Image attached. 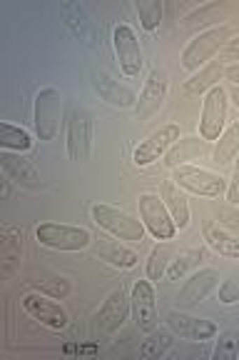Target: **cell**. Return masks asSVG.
Here are the masks:
<instances>
[{"instance_id": "cell-33", "label": "cell", "mask_w": 239, "mask_h": 360, "mask_svg": "<svg viewBox=\"0 0 239 360\" xmlns=\"http://www.w3.org/2000/svg\"><path fill=\"white\" fill-rule=\"evenodd\" d=\"M33 285L40 292H48L50 298H65L70 295V283L65 278H53V281H33Z\"/></svg>"}, {"instance_id": "cell-8", "label": "cell", "mask_w": 239, "mask_h": 360, "mask_svg": "<svg viewBox=\"0 0 239 360\" xmlns=\"http://www.w3.org/2000/svg\"><path fill=\"white\" fill-rule=\"evenodd\" d=\"M93 150V115L85 108H75L67 120V155L75 163H85Z\"/></svg>"}, {"instance_id": "cell-27", "label": "cell", "mask_w": 239, "mask_h": 360, "mask_svg": "<svg viewBox=\"0 0 239 360\" xmlns=\"http://www.w3.org/2000/svg\"><path fill=\"white\" fill-rule=\"evenodd\" d=\"M202 255H205L202 253V248H189V250H182V253L170 263V268H167L165 276L170 278V281H182V278L187 276V270H192L197 263H200Z\"/></svg>"}, {"instance_id": "cell-12", "label": "cell", "mask_w": 239, "mask_h": 360, "mask_svg": "<svg viewBox=\"0 0 239 360\" xmlns=\"http://www.w3.org/2000/svg\"><path fill=\"white\" fill-rule=\"evenodd\" d=\"M217 285H219V270H214V268L197 270V273H192V276L184 281L182 290H179V295H177V305L179 308H192V305L202 303Z\"/></svg>"}, {"instance_id": "cell-25", "label": "cell", "mask_w": 239, "mask_h": 360, "mask_svg": "<svg viewBox=\"0 0 239 360\" xmlns=\"http://www.w3.org/2000/svg\"><path fill=\"white\" fill-rule=\"evenodd\" d=\"M62 15H65V22L70 25V30H73L83 43H93L95 25H93V20H90L88 13H85L83 6H78V3H67V6H62Z\"/></svg>"}, {"instance_id": "cell-11", "label": "cell", "mask_w": 239, "mask_h": 360, "mask_svg": "<svg viewBox=\"0 0 239 360\" xmlns=\"http://www.w3.org/2000/svg\"><path fill=\"white\" fill-rule=\"evenodd\" d=\"M112 48H115L117 63H120V70H123L128 78H137L139 70H142V53H139L137 35L130 25H117L112 30Z\"/></svg>"}, {"instance_id": "cell-37", "label": "cell", "mask_w": 239, "mask_h": 360, "mask_svg": "<svg viewBox=\"0 0 239 360\" xmlns=\"http://www.w3.org/2000/svg\"><path fill=\"white\" fill-rule=\"evenodd\" d=\"M65 353H78V355H95L97 345H65Z\"/></svg>"}, {"instance_id": "cell-10", "label": "cell", "mask_w": 239, "mask_h": 360, "mask_svg": "<svg viewBox=\"0 0 239 360\" xmlns=\"http://www.w3.org/2000/svg\"><path fill=\"white\" fill-rule=\"evenodd\" d=\"M177 141H179V125H175V123L160 125L155 133H150L145 141L135 148V155H132L135 165H137V168H145V165L165 158V153L170 150Z\"/></svg>"}, {"instance_id": "cell-39", "label": "cell", "mask_w": 239, "mask_h": 360, "mask_svg": "<svg viewBox=\"0 0 239 360\" xmlns=\"http://www.w3.org/2000/svg\"><path fill=\"white\" fill-rule=\"evenodd\" d=\"M219 218H229V220H224V223L232 225V228H239V213L237 210H219Z\"/></svg>"}, {"instance_id": "cell-29", "label": "cell", "mask_w": 239, "mask_h": 360, "mask_svg": "<svg viewBox=\"0 0 239 360\" xmlns=\"http://www.w3.org/2000/svg\"><path fill=\"white\" fill-rule=\"evenodd\" d=\"M172 258L170 245H155L152 248L150 258H147V281H162V276L167 273V263Z\"/></svg>"}, {"instance_id": "cell-36", "label": "cell", "mask_w": 239, "mask_h": 360, "mask_svg": "<svg viewBox=\"0 0 239 360\" xmlns=\"http://www.w3.org/2000/svg\"><path fill=\"white\" fill-rule=\"evenodd\" d=\"M227 200L232 202V205H239V155L234 158V173L227 188Z\"/></svg>"}, {"instance_id": "cell-14", "label": "cell", "mask_w": 239, "mask_h": 360, "mask_svg": "<svg viewBox=\"0 0 239 360\" xmlns=\"http://www.w3.org/2000/svg\"><path fill=\"white\" fill-rule=\"evenodd\" d=\"M165 98H167V75L162 73V70H152L145 80V88H142V93H139V98H137L135 115H137L139 120L152 118L162 108Z\"/></svg>"}, {"instance_id": "cell-1", "label": "cell", "mask_w": 239, "mask_h": 360, "mask_svg": "<svg viewBox=\"0 0 239 360\" xmlns=\"http://www.w3.org/2000/svg\"><path fill=\"white\" fill-rule=\"evenodd\" d=\"M229 35H232L229 25H217V28H210V30H205V33L195 35V38L184 45L182 58H179L182 68L187 73H197V70L205 68L217 53H222L224 45L232 40Z\"/></svg>"}, {"instance_id": "cell-4", "label": "cell", "mask_w": 239, "mask_h": 360, "mask_svg": "<svg viewBox=\"0 0 239 360\" xmlns=\"http://www.w3.org/2000/svg\"><path fill=\"white\" fill-rule=\"evenodd\" d=\"M172 180L177 183L182 191L192 193V195L202 198H219L227 191V183H224L222 175L212 173V170L197 168V165H177L172 170Z\"/></svg>"}, {"instance_id": "cell-26", "label": "cell", "mask_w": 239, "mask_h": 360, "mask_svg": "<svg viewBox=\"0 0 239 360\" xmlns=\"http://www.w3.org/2000/svg\"><path fill=\"white\" fill-rule=\"evenodd\" d=\"M0 146H3V150L25 153L33 148V141H30L28 130H22L11 123H0Z\"/></svg>"}, {"instance_id": "cell-32", "label": "cell", "mask_w": 239, "mask_h": 360, "mask_svg": "<svg viewBox=\"0 0 239 360\" xmlns=\"http://www.w3.org/2000/svg\"><path fill=\"white\" fill-rule=\"evenodd\" d=\"M219 303L224 305L239 303V268L232 270L227 276V281H222V285H219Z\"/></svg>"}, {"instance_id": "cell-34", "label": "cell", "mask_w": 239, "mask_h": 360, "mask_svg": "<svg viewBox=\"0 0 239 360\" xmlns=\"http://www.w3.org/2000/svg\"><path fill=\"white\" fill-rule=\"evenodd\" d=\"M219 11V6H205L202 11L192 13V15L187 18V28H197V25H207V22H212V15Z\"/></svg>"}, {"instance_id": "cell-40", "label": "cell", "mask_w": 239, "mask_h": 360, "mask_svg": "<svg viewBox=\"0 0 239 360\" xmlns=\"http://www.w3.org/2000/svg\"><path fill=\"white\" fill-rule=\"evenodd\" d=\"M229 98H232L234 105H237V110H239V88H237V85H232V90H229Z\"/></svg>"}, {"instance_id": "cell-5", "label": "cell", "mask_w": 239, "mask_h": 360, "mask_svg": "<svg viewBox=\"0 0 239 360\" xmlns=\"http://www.w3.org/2000/svg\"><path fill=\"white\" fill-rule=\"evenodd\" d=\"M62 98L57 88H43L35 96V133H38L40 141H53L60 130V108Z\"/></svg>"}, {"instance_id": "cell-23", "label": "cell", "mask_w": 239, "mask_h": 360, "mask_svg": "<svg viewBox=\"0 0 239 360\" xmlns=\"http://www.w3.org/2000/svg\"><path fill=\"white\" fill-rule=\"evenodd\" d=\"M95 253H97V258L100 260H105V263L115 265V268H120V270H130L139 263V255L135 253L132 248L123 245V243L102 240V243H97Z\"/></svg>"}, {"instance_id": "cell-28", "label": "cell", "mask_w": 239, "mask_h": 360, "mask_svg": "<svg viewBox=\"0 0 239 360\" xmlns=\"http://www.w3.org/2000/svg\"><path fill=\"white\" fill-rule=\"evenodd\" d=\"M170 345H172V335L167 330H157L155 328L145 343L139 345V355L142 358H162L170 350Z\"/></svg>"}, {"instance_id": "cell-7", "label": "cell", "mask_w": 239, "mask_h": 360, "mask_svg": "<svg viewBox=\"0 0 239 360\" xmlns=\"http://www.w3.org/2000/svg\"><path fill=\"white\" fill-rule=\"evenodd\" d=\"M224 120H227V90L217 85L202 101L200 138H205L207 143H214L224 133Z\"/></svg>"}, {"instance_id": "cell-30", "label": "cell", "mask_w": 239, "mask_h": 360, "mask_svg": "<svg viewBox=\"0 0 239 360\" xmlns=\"http://www.w3.org/2000/svg\"><path fill=\"white\" fill-rule=\"evenodd\" d=\"M137 15L145 30H157L162 22V3L160 0H137Z\"/></svg>"}, {"instance_id": "cell-38", "label": "cell", "mask_w": 239, "mask_h": 360, "mask_svg": "<svg viewBox=\"0 0 239 360\" xmlns=\"http://www.w3.org/2000/svg\"><path fill=\"white\" fill-rule=\"evenodd\" d=\"M224 78H227L229 83L237 85V88H239V63H232V65L224 68Z\"/></svg>"}, {"instance_id": "cell-9", "label": "cell", "mask_w": 239, "mask_h": 360, "mask_svg": "<svg viewBox=\"0 0 239 360\" xmlns=\"http://www.w3.org/2000/svg\"><path fill=\"white\" fill-rule=\"evenodd\" d=\"M130 310H132L135 326L142 333H152L160 326V315H157V295L152 281H137L132 285L130 295Z\"/></svg>"}, {"instance_id": "cell-15", "label": "cell", "mask_w": 239, "mask_h": 360, "mask_svg": "<svg viewBox=\"0 0 239 360\" xmlns=\"http://www.w3.org/2000/svg\"><path fill=\"white\" fill-rule=\"evenodd\" d=\"M130 313H132V310H130V298L125 295L123 288H117V290H112L110 295H107L102 308L97 310V326L105 333H117L125 326Z\"/></svg>"}, {"instance_id": "cell-2", "label": "cell", "mask_w": 239, "mask_h": 360, "mask_svg": "<svg viewBox=\"0 0 239 360\" xmlns=\"http://www.w3.org/2000/svg\"><path fill=\"white\" fill-rule=\"evenodd\" d=\"M90 215L97 225H100L102 231H107L110 236H115L117 240H125V243H139L145 238V223L137 218H132L130 213L125 210L115 208V205H107V202H95L93 208H90Z\"/></svg>"}, {"instance_id": "cell-17", "label": "cell", "mask_w": 239, "mask_h": 360, "mask_svg": "<svg viewBox=\"0 0 239 360\" xmlns=\"http://www.w3.org/2000/svg\"><path fill=\"white\" fill-rule=\"evenodd\" d=\"M167 326L170 330L177 333L182 338H189V340H210V338L217 335V326L212 321H205V318H192V315H184V313H172L167 315Z\"/></svg>"}, {"instance_id": "cell-3", "label": "cell", "mask_w": 239, "mask_h": 360, "mask_svg": "<svg viewBox=\"0 0 239 360\" xmlns=\"http://www.w3.org/2000/svg\"><path fill=\"white\" fill-rule=\"evenodd\" d=\"M35 238H38L40 245L53 248V250H65V253L85 250L93 243V236H90L88 228L67 223H40L35 228Z\"/></svg>"}, {"instance_id": "cell-20", "label": "cell", "mask_w": 239, "mask_h": 360, "mask_svg": "<svg viewBox=\"0 0 239 360\" xmlns=\"http://www.w3.org/2000/svg\"><path fill=\"white\" fill-rule=\"evenodd\" d=\"M160 198L165 200L167 210H170L175 225H177V231H184L189 225V202H187V195L182 193V188H179L172 178L165 180L160 188Z\"/></svg>"}, {"instance_id": "cell-19", "label": "cell", "mask_w": 239, "mask_h": 360, "mask_svg": "<svg viewBox=\"0 0 239 360\" xmlns=\"http://www.w3.org/2000/svg\"><path fill=\"white\" fill-rule=\"evenodd\" d=\"M202 236H205L207 245L214 250V253L224 255V258L239 260V238L234 233H229L224 225L214 223V220H207L202 225Z\"/></svg>"}, {"instance_id": "cell-18", "label": "cell", "mask_w": 239, "mask_h": 360, "mask_svg": "<svg viewBox=\"0 0 239 360\" xmlns=\"http://www.w3.org/2000/svg\"><path fill=\"white\" fill-rule=\"evenodd\" d=\"M93 85H95V90H97V96H100L102 101L110 103V105H115V108H135L137 105V96H135V90H130L128 85L112 80L105 70H95Z\"/></svg>"}, {"instance_id": "cell-24", "label": "cell", "mask_w": 239, "mask_h": 360, "mask_svg": "<svg viewBox=\"0 0 239 360\" xmlns=\"http://www.w3.org/2000/svg\"><path fill=\"white\" fill-rule=\"evenodd\" d=\"M239 155V120H234L229 128H224V133L214 141L212 148V163L227 165Z\"/></svg>"}, {"instance_id": "cell-21", "label": "cell", "mask_w": 239, "mask_h": 360, "mask_svg": "<svg viewBox=\"0 0 239 360\" xmlns=\"http://www.w3.org/2000/svg\"><path fill=\"white\" fill-rule=\"evenodd\" d=\"M207 150H210V143H207L205 138H179V141L165 153V160H162V163L175 170L177 165H187V160L202 158Z\"/></svg>"}, {"instance_id": "cell-22", "label": "cell", "mask_w": 239, "mask_h": 360, "mask_svg": "<svg viewBox=\"0 0 239 360\" xmlns=\"http://www.w3.org/2000/svg\"><path fill=\"white\" fill-rule=\"evenodd\" d=\"M224 75V63L219 60H210L205 68H200L192 78L184 83V96L189 98H200L202 93H210L212 88H217L219 85V78Z\"/></svg>"}, {"instance_id": "cell-35", "label": "cell", "mask_w": 239, "mask_h": 360, "mask_svg": "<svg viewBox=\"0 0 239 360\" xmlns=\"http://www.w3.org/2000/svg\"><path fill=\"white\" fill-rule=\"evenodd\" d=\"M219 63H239V35L237 38H232L227 45L222 48V53H219Z\"/></svg>"}, {"instance_id": "cell-6", "label": "cell", "mask_w": 239, "mask_h": 360, "mask_svg": "<svg viewBox=\"0 0 239 360\" xmlns=\"http://www.w3.org/2000/svg\"><path fill=\"white\" fill-rule=\"evenodd\" d=\"M139 205V220L145 223V228L157 238V240H170L177 233L172 215L167 210L165 200L155 193H142L137 200Z\"/></svg>"}, {"instance_id": "cell-31", "label": "cell", "mask_w": 239, "mask_h": 360, "mask_svg": "<svg viewBox=\"0 0 239 360\" xmlns=\"http://www.w3.org/2000/svg\"><path fill=\"white\" fill-rule=\"evenodd\" d=\"M239 355V335L234 330L219 333L217 348H214V358L217 360H234Z\"/></svg>"}, {"instance_id": "cell-13", "label": "cell", "mask_w": 239, "mask_h": 360, "mask_svg": "<svg viewBox=\"0 0 239 360\" xmlns=\"http://www.w3.org/2000/svg\"><path fill=\"white\" fill-rule=\"evenodd\" d=\"M22 308H25V313H28L33 321L43 323V326L53 328V330H62V328L67 326L65 308L53 303L50 298H45L43 292H40V295H35V292L25 295V298H22Z\"/></svg>"}, {"instance_id": "cell-16", "label": "cell", "mask_w": 239, "mask_h": 360, "mask_svg": "<svg viewBox=\"0 0 239 360\" xmlns=\"http://www.w3.org/2000/svg\"><path fill=\"white\" fill-rule=\"evenodd\" d=\"M0 168L8 175V180H13V183L20 188L38 191V188L43 186V180H40V173L35 170V165L30 163V160H25V158H20V153L11 155L8 150H3V155H0Z\"/></svg>"}]
</instances>
